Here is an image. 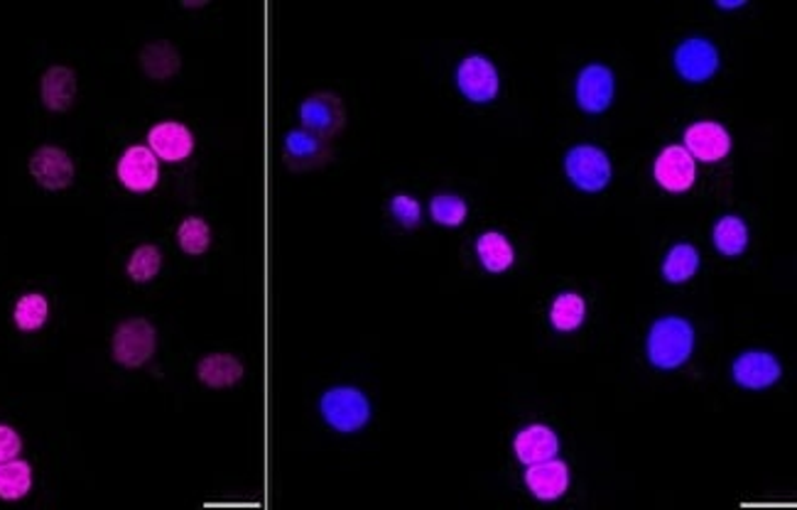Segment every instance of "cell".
<instances>
[{
	"label": "cell",
	"mask_w": 797,
	"mask_h": 510,
	"mask_svg": "<svg viewBox=\"0 0 797 510\" xmlns=\"http://www.w3.org/2000/svg\"><path fill=\"white\" fill-rule=\"evenodd\" d=\"M35 474L25 459H10L0 464V501H20L33 491Z\"/></svg>",
	"instance_id": "obj_21"
},
{
	"label": "cell",
	"mask_w": 797,
	"mask_h": 510,
	"mask_svg": "<svg viewBox=\"0 0 797 510\" xmlns=\"http://www.w3.org/2000/svg\"><path fill=\"white\" fill-rule=\"evenodd\" d=\"M116 177L132 194H150L160 185V160L148 146H130L120 152Z\"/></svg>",
	"instance_id": "obj_6"
},
{
	"label": "cell",
	"mask_w": 797,
	"mask_h": 510,
	"mask_svg": "<svg viewBox=\"0 0 797 510\" xmlns=\"http://www.w3.org/2000/svg\"><path fill=\"white\" fill-rule=\"evenodd\" d=\"M743 0H736V3H719V8H741Z\"/></svg>",
	"instance_id": "obj_32"
},
{
	"label": "cell",
	"mask_w": 797,
	"mask_h": 510,
	"mask_svg": "<svg viewBox=\"0 0 797 510\" xmlns=\"http://www.w3.org/2000/svg\"><path fill=\"white\" fill-rule=\"evenodd\" d=\"M457 86L472 104H488L498 94V71L484 55H469L457 69Z\"/></svg>",
	"instance_id": "obj_9"
},
{
	"label": "cell",
	"mask_w": 797,
	"mask_h": 510,
	"mask_svg": "<svg viewBox=\"0 0 797 510\" xmlns=\"http://www.w3.org/2000/svg\"><path fill=\"white\" fill-rule=\"evenodd\" d=\"M158 349V332L150 320L130 317L123 320L111 336V359L128 371L142 369L152 361Z\"/></svg>",
	"instance_id": "obj_2"
},
{
	"label": "cell",
	"mask_w": 797,
	"mask_h": 510,
	"mask_svg": "<svg viewBox=\"0 0 797 510\" xmlns=\"http://www.w3.org/2000/svg\"><path fill=\"white\" fill-rule=\"evenodd\" d=\"M674 69L678 74L690 81V84H704L709 81L719 69V53L709 39L704 37H690L674 49Z\"/></svg>",
	"instance_id": "obj_8"
},
{
	"label": "cell",
	"mask_w": 797,
	"mask_h": 510,
	"mask_svg": "<svg viewBox=\"0 0 797 510\" xmlns=\"http://www.w3.org/2000/svg\"><path fill=\"white\" fill-rule=\"evenodd\" d=\"M300 120L302 128L314 132L320 138H334L346 124V108L342 98L332 94V91H320L312 94L300 104Z\"/></svg>",
	"instance_id": "obj_7"
},
{
	"label": "cell",
	"mask_w": 797,
	"mask_h": 510,
	"mask_svg": "<svg viewBox=\"0 0 797 510\" xmlns=\"http://www.w3.org/2000/svg\"><path fill=\"white\" fill-rule=\"evenodd\" d=\"M525 484L530 494L540 501H557L569 488V466L559 459H547V462L530 464L525 472Z\"/></svg>",
	"instance_id": "obj_17"
},
{
	"label": "cell",
	"mask_w": 797,
	"mask_h": 510,
	"mask_svg": "<svg viewBox=\"0 0 797 510\" xmlns=\"http://www.w3.org/2000/svg\"><path fill=\"white\" fill-rule=\"evenodd\" d=\"M23 452V437L10 425H0V464L18 459Z\"/></svg>",
	"instance_id": "obj_31"
},
{
	"label": "cell",
	"mask_w": 797,
	"mask_h": 510,
	"mask_svg": "<svg viewBox=\"0 0 797 510\" xmlns=\"http://www.w3.org/2000/svg\"><path fill=\"white\" fill-rule=\"evenodd\" d=\"M330 140L314 136V132L298 128L285 136V162L292 170H312L330 160Z\"/></svg>",
	"instance_id": "obj_15"
},
{
	"label": "cell",
	"mask_w": 797,
	"mask_h": 510,
	"mask_svg": "<svg viewBox=\"0 0 797 510\" xmlns=\"http://www.w3.org/2000/svg\"><path fill=\"white\" fill-rule=\"evenodd\" d=\"M160 270H162V253L158 246H152V243H142V246L132 251L126 265L128 278L138 285L155 280Z\"/></svg>",
	"instance_id": "obj_27"
},
{
	"label": "cell",
	"mask_w": 797,
	"mask_h": 510,
	"mask_svg": "<svg viewBox=\"0 0 797 510\" xmlns=\"http://www.w3.org/2000/svg\"><path fill=\"white\" fill-rule=\"evenodd\" d=\"M652 175H656L658 185L668 192H688L697 177V165L694 158L682 146H670L656 158L652 165Z\"/></svg>",
	"instance_id": "obj_13"
},
{
	"label": "cell",
	"mask_w": 797,
	"mask_h": 510,
	"mask_svg": "<svg viewBox=\"0 0 797 510\" xmlns=\"http://www.w3.org/2000/svg\"><path fill=\"white\" fill-rule=\"evenodd\" d=\"M700 268V253L690 243H678L670 253L666 263H662V278L668 282H688Z\"/></svg>",
	"instance_id": "obj_26"
},
{
	"label": "cell",
	"mask_w": 797,
	"mask_h": 510,
	"mask_svg": "<svg viewBox=\"0 0 797 510\" xmlns=\"http://www.w3.org/2000/svg\"><path fill=\"white\" fill-rule=\"evenodd\" d=\"M148 148L155 152L158 160L177 165V162L192 158L194 148H197V138H194L189 126L180 124V120H162V124L148 130Z\"/></svg>",
	"instance_id": "obj_10"
},
{
	"label": "cell",
	"mask_w": 797,
	"mask_h": 510,
	"mask_svg": "<svg viewBox=\"0 0 797 510\" xmlns=\"http://www.w3.org/2000/svg\"><path fill=\"white\" fill-rule=\"evenodd\" d=\"M513 449L520 462L530 466L547 462V459H555L559 452V440L547 425H530L516 434Z\"/></svg>",
	"instance_id": "obj_18"
},
{
	"label": "cell",
	"mask_w": 797,
	"mask_h": 510,
	"mask_svg": "<svg viewBox=\"0 0 797 510\" xmlns=\"http://www.w3.org/2000/svg\"><path fill=\"white\" fill-rule=\"evenodd\" d=\"M140 67H142V71H146L148 79L168 81V79L180 74L182 57H180L175 45H170V43H165V39H160V43H150V45L142 47Z\"/></svg>",
	"instance_id": "obj_20"
},
{
	"label": "cell",
	"mask_w": 797,
	"mask_h": 510,
	"mask_svg": "<svg viewBox=\"0 0 797 510\" xmlns=\"http://www.w3.org/2000/svg\"><path fill=\"white\" fill-rule=\"evenodd\" d=\"M613 101V71L604 65H589L577 77V104L587 114H604Z\"/></svg>",
	"instance_id": "obj_14"
},
{
	"label": "cell",
	"mask_w": 797,
	"mask_h": 510,
	"mask_svg": "<svg viewBox=\"0 0 797 510\" xmlns=\"http://www.w3.org/2000/svg\"><path fill=\"white\" fill-rule=\"evenodd\" d=\"M49 320V302L43 292L20 294L13 308V324L18 332L35 334L43 329Z\"/></svg>",
	"instance_id": "obj_23"
},
{
	"label": "cell",
	"mask_w": 797,
	"mask_h": 510,
	"mask_svg": "<svg viewBox=\"0 0 797 510\" xmlns=\"http://www.w3.org/2000/svg\"><path fill=\"white\" fill-rule=\"evenodd\" d=\"M320 413L324 422L332 427L334 432L354 434L363 430L371 420V403L368 397L354 385H339L330 387L320 401Z\"/></svg>",
	"instance_id": "obj_3"
},
{
	"label": "cell",
	"mask_w": 797,
	"mask_h": 510,
	"mask_svg": "<svg viewBox=\"0 0 797 510\" xmlns=\"http://www.w3.org/2000/svg\"><path fill=\"white\" fill-rule=\"evenodd\" d=\"M565 170L571 185L581 192H601L611 182L609 155L597 146H577L567 152Z\"/></svg>",
	"instance_id": "obj_4"
},
{
	"label": "cell",
	"mask_w": 797,
	"mask_h": 510,
	"mask_svg": "<svg viewBox=\"0 0 797 510\" xmlns=\"http://www.w3.org/2000/svg\"><path fill=\"white\" fill-rule=\"evenodd\" d=\"M30 177L45 192H65L74 185L77 167L69 152L59 146H39L27 162Z\"/></svg>",
	"instance_id": "obj_5"
},
{
	"label": "cell",
	"mask_w": 797,
	"mask_h": 510,
	"mask_svg": "<svg viewBox=\"0 0 797 510\" xmlns=\"http://www.w3.org/2000/svg\"><path fill=\"white\" fill-rule=\"evenodd\" d=\"M734 381L746 391H765L781 381V361L771 351H743L731 366Z\"/></svg>",
	"instance_id": "obj_11"
},
{
	"label": "cell",
	"mask_w": 797,
	"mask_h": 510,
	"mask_svg": "<svg viewBox=\"0 0 797 510\" xmlns=\"http://www.w3.org/2000/svg\"><path fill=\"white\" fill-rule=\"evenodd\" d=\"M177 243L184 255L199 258L211 246V227L201 217H187L177 229Z\"/></svg>",
	"instance_id": "obj_28"
},
{
	"label": "cell",
	"mask_w": 797,
	"mask_h": 510,
	"mask_svg": "<svg viewBox=\"0 0 797 510\" xmlns=\"http://www.w3.org/2000/svg\"><path fill=\"white\" fill-rule=\"evenodd\" d=\"M39 98L53 114H67L77 98V74L65 65L49 67L39 79Z\"/></svg>",
	"instance_id": "obj_16"
},
{
	"label": "cell",
	"mask_w": 797,
	"mask_h": 510,
	"mask_svg": "<svg viewBox=\"0 0 797 510\" xmlns=\"http://www.w3.org/2000/svg\"><path fill=\"white\" fill-rule=\"evenodd\" d=\"M694 349V329L682 317H662L650 326L648 361L660 371L680 369Z\"/></svg>",
	"instance_id": "obj_1"
},
{
	"label": "cell",
	"mask_w": 797,
	"mask_h": 510,
	"mask_svg": "<svg viewBox=\"0 0 797 510\" xmlns=\"http://www.w3.org/2000/svg\"><path fill=\"white\" fill-rule=\"evenodd\" d=\"M476 255H478V260H482L484 268L494 275L508 270L516 260L513 246H510V241L498 231H486L478 236Z\"/></svg>",
	"instance_id": "obj_22"
},
{
	"label": "cell",
	"mask_w": 797,
	"mask_h": 510,
	"mask_svg": "<svg viewBox=\"0 0 797 510\" xmlns=\"http://www.w3.org/2000/svg\"><path fill=\"white\" fill-rule=\"evenodd\" d=\"M714 248L727 258H739V255L749 246V227L739 217H724L719 219L712 233Z\"/></svg>",
	"instance_id": "obj_24"
},
{
	"label": "cell",
	"mask_w": 797,
	"mask_h": 510,
	"mask_svg": "<svg viewBox=\"0 0 797 510\" xmlns=\"http://www.w3.org/2000/svg\"><path fill=\"white\" fill-rule=\"evenodd\" d=\"M391 213H393V219L401 223V227L415 229L423 219V207H420V201L411 197V194L401 192L391 199Z\"/></svg>",
	"instance_id": "obj_30"
},
{
	"label": "cell",
	"mask_w": 797,
	"mask_h": 510,
	"mask_svg": "<svg viewBox=\"0 0 797 510\" xmlns=\"http://www.w3.org/2000/svg\"><path fill=\"white\" fill-rule=\"evenodd\" d=\"M587 302L577 292H562L550 308V322L557 332H575L585 322Z\"/></svg>",
	"instance_id": "obj_25"
},
{
	"label": "cell",
	"mask_w": 797,
	"mask_h": 510,
	"mask_svg": "<svg viewBox=\"0 0 797 510\" xmlns=\"http://www.w3.org/2000/svg\"><path fill=\"white\" fill-rule=\"evenodd\" d=\"M684 150L702 162H719L731 152V136L721 124L697 120L684 130Z\"/></svg>",
	"instance_id": "obj_12"
},
{
	"label": "cell",
	"mask_w": 797,
	"mask_h": 510,
	"mask_svg": "<svg viewBox=\"0 0 797 510\" xmlns=\"http://www.w3.org/2000/svg\"><path fill=\"white\" fill-rule=\"evenodd\" d=\"M469 207L462 197L457 194H437L429 201V217L437 221L439 227H462L466 221Z\"/></svg>",
	"instance_id": "obj_29"
},
{
	"label": "cell",
	"mask_w": 797,
	"mask_h": 510,
	"mask_svg": "<svg viewBox=\"0 0 797 510\" xmlns=\"http://www.w3.org/2000/svg\"><path fill=\"white\" fill-rule=\"evenodd\" d=\"M182 5H184V8H201L204 3H182Z\"/></svg>",
	"instance_id": "obj_33"
},
{
	"label": "cell",
	"mask_w": 797,
	"mask_h": 510,
	"mask_svg": "<svg viewBox=\"0 0 797 510\" xmlns=\"http://www.w3.org/2000/svg\"><path fill=\"white\" fill-rule=\"evenodd\" d=\"M243 373H245L243 363L236 356L227 351L204 356L197 363L199 383L211 387V391H227V387H233L243 379Z\"/></svg>",
	"instance_id": "obj_19"
}]
</instances>
